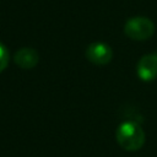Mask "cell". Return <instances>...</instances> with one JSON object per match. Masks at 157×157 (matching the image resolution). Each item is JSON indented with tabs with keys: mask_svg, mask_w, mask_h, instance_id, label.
<instances>
[{
	"mask_svg": "<svg viewBox=\"0 0 157 157\" xmlns=\"http://www.w3.org/2000/svg\"><path fill=\"white\" fill-rule=\"evenodd\" d=\"M115 137L120 147L126 151H137L145 144V131L136 121L131 120L119 124Z\"/></svg>",
	"mask_w": 157,
	"mask_h": 157,
	"instance_id": "6da1fadb",
	"label": "cell"
},
{
	"mask_svg": "<svg viewBox=\"0 0 157 157\" xmlns=\"http://www.w3.org/2000/svg\"><path fill=\"white\" fill-rule=\"evenodd\" d=\"M125 34L134 39V40H146L155 33V25L153 22L142 16L129 18L124 26Z\"/></svg>",
	"mask_w": 157,
	"mask_h": 157,
	"instance_id": "7a4b0ae2",
	"label": "cell"
},
{
	"mask_svg": "<svg viewBox=\"0 0 157 157\" xmlns=\"http://www.w3.org/2000/svg\"><path fill=\"white\" fill-rule=\"evenodd\" d=\"M86 58L94 65H107L113 59V50L107 43L94 42L87 47Z\"/></svg>",
	"mask_w": 157,
	"mask_h": 157,
	"instance_id": "3957f363",
	"label": "cell"
},
{
	"mask_svg": "<svg viewBox=\"0 0 157 157\" xmlns=\"http://www.w3.org/2000/svg\"><path fill=\"white\" fill-rule=\"evenodd\" d=\"M136 72L140 80L150 82L157 77V53H150L140 58Z\"/></svg>",
	"mask_w": 157,
	"mask_h": 157,
	"instance_id": "277c9868",
	"label": "cell"
},
{
	"mask_svg": "<svg viewBox=\"0 0 157 157\" xmlns=\"http://www.w3.org/2000/svg\"><path fill=\"white\" fill-rule=\"evenodd\" d=\"M13 61L21 69L29 70L38 64L39 55H38V52L33 48H21L15 53Z\"/></svg>",
	"mask_w": 157,
	"mask_h": 157,
	"instance_id": "5b68a950",
	"label": "cell"
},
{
	"mask_svg": "<svg viewBox=\"0 0 157 157\" xmlns=\"http://www.w3.org/2000/svg\"><path fill=\"white\" fill-rule=\"evenodd\" d=\"M9 59H10V55H9V50L7 48L0 42V72H2L7 64H9Z\"/></svg>",
	"mask_w": 157,
	"mask_h": 157,
	"instance_id": "8992f818",
	"label": "cell"
}]
</instances>
